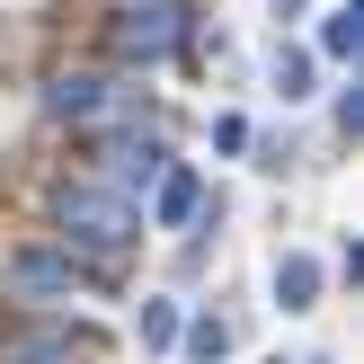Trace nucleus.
Listing matches in <instances>:
<instances>
[{"label":"nucleus","instance_id":"f257e3e1","mask_svg":"<svg viewBox=\"0 0 364 364\" xmlns=\"http://www.w3.org/2000/svg\"><path fill=\"white\" fill-rule=\"evenodd\" d=\"M53 231H63V249H71V258L116 267L124 249L142 240V205H134V196H116L107 178H80V187H63V196H53Z\"/></svg>","mask_w":364,"mask_h":364},{"label":"nucleus","instance_id":"f03ea898","mask_svg":"<svg viewBox=\"0 0 364 364\" xmlns=\"http://www.w3.org/2000/svg\"><path fill=\"white\" fill-rule=\"evenodd\" d=\"M89 284V258H71V249H18V258H0V294L9 302H71Z\"/></svg>","mask_w":364,"mask_h":364},{"label":"nucleus","instance_id":"7ed1b4c3","mask_svg":"<svg viewBox=\"0 0 364 364\" xmlns=\"http://www.w3.org/2000/svg\"><path fill=\"white\" fill-rule=\"evenodd\" d=\"M178 45H187V9L178 0H124L116 9V53L124 63H160Z\"/></svg>","mask_w":364,"mask_h":364},{"label":"nucleus","instance_id":"20e7f679","mask_svg":"<svg viewBox=\"0 0 364 364\" xmlns=\"http://www.w3.org/2000/svg\"><path fill=\"white\" fill-rule=\"evenodd\" d=\"M124 98H134V89L98 80V71H53V89H45V107H53L63 124H98V134L124 116Z\"/></svg>","mask_w":364,"mask_h":364},{"label":"nucleus","instance_id":"39448f33","mask_svg":"<svg viewBox=\"0 0 364 364\" xmlns=\"http://www.w3.org/2000/svg\"><path fill=\"white\" fill-rule=\"evenodd\" d=\"M151 223H160V231H187V223H205V178L169 160V169L151 178Z\"/></svg>","mask_w":364,"mask_h":364},{"label":"nucleus","instance_id":"423d86ee","mask_svg":"<svg viewBox=\"0 0 364 364\" xmlns=\"http://www.w3.org/2000/svg\"><path fill=\"white\" fill-rule=\"evenodd\" d=\"M0 364H89V338L71 320H45V329H18Z\"/></svg>","mask_w":364,"mask_h":364},{"label":"nucleus","instance_id":"0eeeda50","mask_svg":"<svg viewBox=\"0 0 364 364\" xmlns=\"http://www.w3.org/2000/svg\"><path fill=\"white\" fill-rule=\"evenodd\" d=\"M276 302H284V311H311V302H320V258L284 249V258H276Z\"/></svg>","mask_w":364,"mask_h":364},{"label":"nucleus","instance_id":"6e6552de","mask_svg":"<svg viewBox=\"0 0 364 364\" xmlns=\"http://www.w3.org/2000/svg\"><path fill=\"white\" fill-rule=\"evenodd\" d=\"M355 45H364V0H338V9L320 18V53H329V63H355Z\"/></svg>","mask_w":364,"mask_h":364},{"label":"nucleus","instance_id":"1a4fd4ad","mask_svg":"<svg viewBox=\"0 0 364 364\" xmlns=\"http://www.w3.org/2000/svg\"><path fill=\"white\" fill-rule=\"evenodd\" d=\"M178 338H187V355H196V364H223V355H231V320H223V311L178 320Z\"/></svg>","mask_w":364,"mask_h":364},{"label":"nucleus","instance_id":"9d476101","mask_svg":"<svg viewBox=\"0 0 364 364\" xmlns=\"http://www.w3.org/2000/svg\"><path fill=\"white\" fill-rule=\"evenodd\" d=\"M267 80H276L284 107H302V98H311V53H276V71H267Z\"/></svg>","mask_w":364,"mask_h":364},{"label":"nucleus","instance_id":"9b49d317","mask_svg":"<svg viewBox=\"0 0 364 364\" xmlns=\"http://www.w3.org/2000/svg\"><path fill=\"white\" fill-rule=\"evenodd\" d=\"M142 347H178V302H142Z\"/></svg>","mask_w":364,"mask_h":364},{"label":"nucleus","instance_id":"f8f14e48","mask_svg":"<svg viewBox=\"0 0 364 364\" xmlns=\"http://www.w3.org/2000/svg\"><path fill=\"white\" fill-rule=\"evenodd\" d=\"M213 142L223 151H249V116H213Z\"/></svg>","mask_w":364,"mask_h":364},{"label":"nucleus","instance_id":"ddd939ff","mask_svg":"<svg viewBox=\"0 0 364 364\" xmlns=\"http://www.w3.org/2000/svg\"><path fill=\"white\" fill-rule=\"evenodd\" d=\"M267 9H276V18H302V0H267Z\"/></svg>","mask_w":364,"mask_h":364},{"label":"nucleus","instance_id":"4468645a","mask_svg":"<svg viewBox=\"0 0 364 364\" xmlns=\"http://www.w3.org/2000/svg\"><path fill=\"white\" fill-rule=\"evenodd\" d=\"M302 364H329V355H302Z\"/></svg>","mask_w":364,"mask_h":364}]
</instances>
